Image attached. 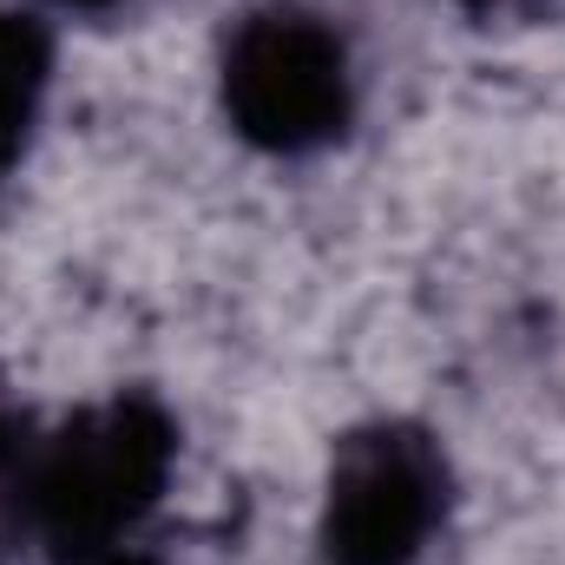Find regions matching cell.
I'll use <instances>...</instances> for the list:
<instances>
[{"mask_svg":"<svg viewBox=\"0 0 565 565\" xmlns=\"http://www.w3.org/2000/svg\"><path fill=\"white\" fill-rule=\"evenodd\" d=\"M171 422L151 402H106L66 422L26 467V520L60 559H106L132 540L171 473Z\"/></svg>","mask_w":565,"mask_h":565,"instance_id":"1","label":"cell"},{"mask_svg":"<svg viewBox=\"0 0 565 565\" xmlns=\"http://www.w3.org/2000/svg\"><path fill=\"white\" fill-rule=\"evenodd\" d=\"M224 106L231 126L264 151H322L355 113L349 46L322 13L264 7L224 46Z\"/></svg>","mask_w":565,"mask_h":565,"instance_id":"2","label":"cell"},{"mask_svg":"<svg viewBox=\"0 0 565 565\" xmlns=\"http://www.w3.org/2000/svg\"><path fill=\"white\" fill-rule=\"evenodd\" d=\"M447 507V460L422 427L382 422L342 440L322 507L329 565H415Z\"/></svg>","mask_w":565,"mask_h":565,"instance_id":"3","label":"cell"},{"mask_svg":"<svg viewBox=\"0 0 565 565\" xmlns=\"http://www.w3.org/2000/svg\"><path fill=\"white\" fill-rule=\"evenodd\" d=\"M53 79V40L33 13H0V184L26 158V139L40 126V99Z\"/></svg>","mask_w":565,"mask_h":565,"instance_id":"4","label":"cell"},{"mask_svg":"<svg viewBox=\"0 0 565 565\" xmlns=\"http://www.w3.org/2000/svg\"><path fill=\"white\" fill-rule=\"evenodd\" d=\"M93 565H158V559H145V553H126V546H119V553H106V559H93Z\"/></svg>","mask_w":565,"mask_h":565,"instance_id":"5","label":"cell"},{"mask_svg":"<svg viewBox=\"0 0 565 565\" xmlns=\"http://www.w3.org/2000/svg\"><path fill=\"white\" fill-rule=\"evenodd\" d=\"M46 7H73V13H99V7H119V0H46Z\"/></svg>","mask_w":565,"mask_h":565,"instance_id":"6","label":"cell"},{"mask_svg":"<svg viewBox=\"0 0 565 565\" xmlns=\"http://www.w3.org/2000/svg\"><path fill=\"white\" fill-rule=\"evenodd\" d=\"M0 467H7V434H0Z\"/></svg>","mask_w":565,"mask_h":565,"instance_id":"7","label":"cell"}]
</instances>
